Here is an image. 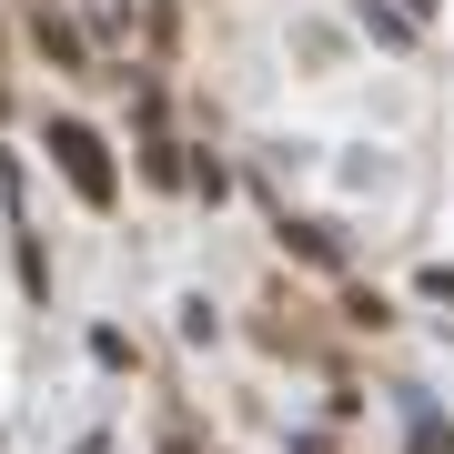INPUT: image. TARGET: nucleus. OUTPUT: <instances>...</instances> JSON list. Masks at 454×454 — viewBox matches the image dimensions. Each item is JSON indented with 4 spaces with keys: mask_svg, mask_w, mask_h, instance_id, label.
Here are the masks:
<instances>
[{
    "mask_svg": "<svg viewBox=\"0 0 454 454\" xmlns=\"http://www.w3.org/2000/svg\"><path fill=\"white\" fill-rule=\"evenodd\" d=\"M51 162L71 172V192L82 202H112L121 182H112V152H101V131H82V121H51Z\"/></svg>",
    "mask_w": 454,
    "mask_h": 454,
    "instance_id": "nucleus-1",
    "label": "nucleus"
}]
</instances>
